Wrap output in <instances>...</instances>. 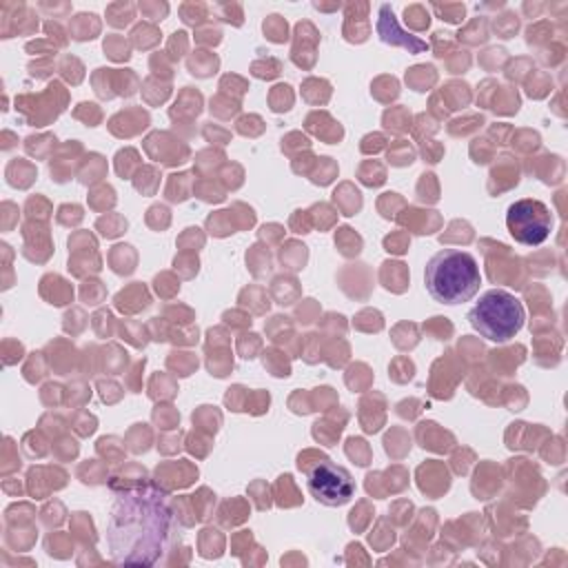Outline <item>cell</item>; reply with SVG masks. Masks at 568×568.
Here are the masks:
<instances>
[{"label":"cell","mask_w":568,"mask_h":568,"mask_svg":"<svg viewBox=\"0 0 568 568\" xmlns=\"http://www.w3.org/2000/svg\"><path fill=\"white\" fill-rule=\"evenodd\" d=\"M173 510L169 497L155 486L122 490L109 513L106 546L113 564L153 566L169 548Z\"/></svg>","instance_id":"1"},{"label":"cell","mask_w":568,"mask_h":568,"mask_svg":"<svg viewBox=\"0 0 568 568\" xmlns=\"http://www.w3.org/2000/svg\"><path fill=\"white\" fill-rule=\"evenodd\" d=\"M428 295L439 304H462L477 295L481 273L477 260L459 248H444L435 253L424 271Z\"/></svg>","instance_id":"2"},{"label":"cell","mask_w":568,"mask_h":568,"mask_svg":"<svg viewBox=\"0 0 568 568\" xmlns=\"http://www.w3.org/2000/svg\"><path fill=\"white\" fill-rule=\"evenodd\" d=\"M524 320H526V313L521 302L504 288L486 291L468 311L470 326L484 339L497 342V344L515 337L521 331Z\"/></svg>","instance_id":"3"},{"label":"cell","mask_w":568,"mask_h":568,"mask_svg":"<svg viewBox=\"0 0 568 568\" xmlns=\"http://www.w3.org/2000/svg\"><path fill=\"white\" fill-rule=\"evenodd\" d=\"M506 229L515 242L526 246H539L552 231L550 209L532 197L517 200L506 211Z\"/></svg>","instance_id":"4"},{"label":"cell","mask_w":568,"mask_h":568,"mask_svg":"<svg viewBox=\"0 0 568 568\" xmlns=\"http://www.w3.org/2000/svg\"><path fill=\"white\" fill-rule=\"evenodd\" d=\"M304 473L311 497H315L324 506H342L355 493V479L351 477V473L326 457L304 468Z\"/></svg>","instance_id":"5"},{"label":"cell","mask_w":568,"mask_h":568,"mask_svg":"<svg viewBox=\"0 0 568 568\" xmlns=\"http://www.w3.org/2000/svg\"><path fill=\"white\" fill-rule=\"evenodd\" d=\"M379 16H382V20H379V31H393V33H395V38L390 40V44H402V47H406V49H410V51H422V49H426V44H424L422 40H417V38H413V36H406V33H402V31L397 29V24H395V20H393V11H390L386 4L379 9Z\"/></svg>","instance_id":"6"}]
</instances>
